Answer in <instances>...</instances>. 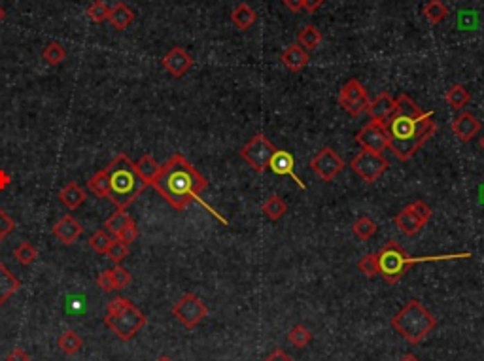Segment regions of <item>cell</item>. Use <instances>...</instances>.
I'll list each match as a JSON object with an SVG mask.
<instances>
[{"instance_id":"30","label":"cell","mask_w":484,"mask_h":361,"mask_svg":"<svg viewBox=\"0 0 484 361\" xmlns=\"http://www.w3.org/2000/svg\"><path fill=\"white\" fill-rule=\"evenodd\" d=\"M424 15L431 25H437L449 15V8H447L443 0H429L428 4L424 6Z\"/></svg>"},{"instance_id":"39","label":"cell","mask_w":484,"mask_h":361,"mask_svg":"<svg viewBox=\"0 0 484 361\" xmlns=\"http://www.w3.org/2000/svg\"><path fill=\"white\" fill-rule=\"evenodd\" d=\"M106 256H108V259H112L116 265H121V261H123L125 257L129 256V246L116 238V240H112L110 248H108V252H106Z\"/></svg>"},{"instance_id":"44","label":"cell","mask_w":484,"mask_h":361,"mask_svg":"<svg viewBox=\"0 0 484 361\" xmlns=\"http://www.w3.org/2000/svg\"><path fill=\"white\" fill-rule=\"evenodd\" d=\"M14 229H15L14 220H12V218H10V215H8L4 210L0 209V235L6 236V235H10V233H12Z\"/></svg>"},{"instance_id":"36","label":"cell","mask_w":484,"mask_h":361,"mask_svg":"<svg viewBox=\"0 0 484 361\" xmlns=\"http://www.w3.org/2000/svg\"><path fill=\"white\" fill-rule=\"evenodd\" d=\"M112 240H114V238L110 236V233H108V231L101 229L89 236V243L87 244H89V248L93 252H97V254H106V252H108V248H110Z\"/></svg>"},{"instance_id":"51","label":"cell","mask_w":484,"mask_h":361,"mask_svg":"<svg viewBox=\"0 0 484 361\" xmlns=\"http://www.w3.org/2000/svg\"><path fill=\"white\" fill-rule=\"evenodd\" d=\"M4 19H6V10H4V8L0 6V23L4 21Z\"/></svg>"},{"instance_id":"48","label":"cell","mask_w":484,"mask_h":361,"mask_svg":"<svg viewBox=\"0 0 484 361\" xmlns=\"http://www.w3.org/2000/svg\"><path fill=\"white\" fill-rule=\"evenodd\" d=\"M322 4H324V0H304L303 10H306V12H316Z\"/></svg>"},{"instance_id":"42","label":"cell","mask_w":484,"mask_h":361,"mask_svg":"<svg viewBox=\"0 0 484 361\" xmlns=\"http://www.w3.org/2000/svg\"><path fill=\"white\" fill-rule=\"evenodd\" d=\"M408 209L413 210V212H415V214L418 215L420 220H422L424 225H426V223H428L429 220H431V215H433L431 209H429L428 204H426V202H424V201L410 202V204H408Z\"/></svg>"},{"instance_id":"26","label":"cell","mask_w":484,"mask_h":361,"mask_svg":"<svg viewBox=\"0 0 484 361\" xmlns=\"http://www.w3.org/2000/svg\"><path fill=\"white\" fill-rule=\"evenodd\" d=\"M57 346H59V350H61L62 354L74 355V354H78L80 350H82L83 340H82V337L76 333V331L69 329V331H64V333H62L61 337L57 339Z\"/></svg>"},{"instance_id":"53","label":"cell","mask_w":484,"mask_h":361,"mask_svg":"<svg viewBox=\"0 0 484 361\" xmlns=\"http://www.w3.org/2000/svg\"><path fill=\"white\" fill-rule=\"evenodd\" d=\"M481 148H483V150H484V137H483V139H481Z\"/></svg>"},{"instance_id":"17","label":"cell","mask_w":484,"mask_h":361,"mask_svg":"<svg viewBox=\"0 0 484 361\" xmlns=\"http://www.w3.org/2000/svg\"><path fill=\"white\" fill-rule=\"evenodd\" d=\"M395 110V98L388 93H381L379 97L369 103L367 106V114L371 121H377V123H384Z\"/></svg>"},{"instance_id":"1","label":"cell","mask_w":484,"mask_h":361,"mask_svg":"<svg viewBox=\"0 0 484 361\" xmlns=\"http://www.w3.org/2000/svg\"><path fill=\"white\" fill-rule=\"evenodd\" d=\"M388 148L399 161H408L437 132L433 112H424L408 95L395 98V110L384 121Z\"/></svg>"},{"instance_id":"25","label":"cell","mask_w":484,"mask_h":361,"mask_svg":"<svg viewBox=\"0 0 484 361\" xmlns=\"http://www.w3.org/2000/svg\"><path fill=\"white\" fill-rule=\"evenodd\" d=\"M87 189L98 199H106L110 193V184H108V173L106 168H101L87 180Z\"/></svg>"},{"instance_id":"47","label":"cell","mask_w":484,"mask_h":361,"mask_svg":"<svg viewBox=\"0 0 484 361\" xmlns=\"http://www.w3.org/2000/svg\"><path fill=\"white\" fill-rule=\"evenodd\" d=\"M282 2L286 4L288 10H291V12H301V10H303L304 0H282Z\"/></svg>"},{"instance_id":"35","label":"cell","mask_w":484,"mask_h":361,"mask_svg":"<svg viewBox=\"0 0 484 361\" xmlns=\"http://www.w3.org/2000/svg\"><path fill=\"white\" fill-rule=\"evenodd\" d=\"M14 257L19 261L21 265H31V263H35L36 261V257H38V250H36L35 246L31 243H19L17 246H15V250H14Z\"/></svg>"},{"instance_id":"15","label":"cell","mask_w":484,"mask_h":361,"mask_svg":"<svg viewBox=\"0 0 484 361\" xmlns=\"http://www.w3.org/2000/svg\"><path fill=\"white\" fill-rule=\"evenodd\" d=\"M82 223L78 222L76 218H72L70 214L62 215L61 220L53 225V236H55L59 243L67 244V246L76 243L78 238L82 236Z\"/></svg>"},{"instance_id":"34","label":"cell","mask_w":484,"mask_h":361,"mask_svg":"<svg viewBox=\"0 0 484 361\" xmlns=\"http://www.w3.org/2000/svg\"><path fill=\"white\" fill-rule=\"evenodd\" d=\"M288 340L295 348H306L312 342V333L304 326H295L290 329Z\"/></svg>"},{"instance_id":"3","label":"cell","mask_w":484,"mask_h":361,"mask_svg":"<svg viewBox=\"0 0 484 361\" xmlns=\"http://www.w3.org/2000/svg\"><path fill=\"white\" fill-rule=\"evenodd\" d=\"M106 173H108V184H110L108 199L119 210H125L129 204H132L137 201V197H140L142 191L148 188L146 182L137 173L135 163L125 153H118L110 161V165L106 167Z\"/></svg>"},{"instance_id":"45","label":"cell","mask_w":484,"mask_h":361,"mask_svg":"<svg viewBox=\"0 0 484 361\" xmlns=\"http://www.w3.org/2000/svg\"><path fill=\"white\" fill-rule=\"evenodd\" d=\"M4 361H31V355H28L23 348H14V350L6 355V360Z\"/></svg>"},{"instance_id":"4","label":"cell","mask_w":484,"mask_h":361,"mask_svg":"<svg viewBox=\"0 0 484 361\" xmlns=\"http://www.w3.org/2000/svg\"><path fill=\"white\" fill-rule=\"evenodd\" d=\"M471 257V254H454V256H426V257H410L401 246L394 240L382 246L381 252L377 254L379 261V274H381L388 284H397L405 272L408 271L410 265L429 263V261H449V259H464Z\"/></svg>"},{"instance_id":"41","label":"cell","mask_w":484,"mask_h":361,"mask_svg":"<svg viewBox=\"0 0 484 361\" xmlns=\"http://www.w3.org/2000/svg\"><path fill=\"white\" fill-rule=\"evenodd\" d=\"M118 240H121L123 244H132V243H137V238H139V227H137V223H135V220H132L127 227H123L121 229V233H119L118 236H116Z\"/></svg>"},{"instance_id":"5","label":"cell","mask_w":484,"mask_h":361,"mask_svg":"<svg viewBox=\"0 0 484 361\" xmlns=\"http://www.w3.org/2000/svg\"><path fill=\"white\" fill-rule=\"evenodd\" d=\"M392 327L410 344H418L435 329L437 318L418 299H410L392 318Z\"/></svg>"},{"instance_id":"49","label":"cell","mask_w":484,"mask_h":361,"mask_svg":"<svg viewBox=\"0 0 484 361\" xmlns=\"http://www.w3.org/2000/svg\"><path fill=\"white\" fill-rule=\"evenodd\" d=\"M10 182H12L10 174L6 170H0V189H6L10 186Z\"/></svg>"},{"instance_id":"24","label":"cell","mask_w":484,"mask_h":361,"mask_svg":"<svg viewBox=\"0 0 484 361\" xmlns=\"http://www.w3.org/2000/svg\"><path fill=\"white\" fill-rule=\"evenodd\" d=\"M231 21L239 30H246L257 21V14L248 6V4H239L231 14Z\"/></svg>"},{"instance_id":"28","label":"cell","mask_w":484,"mask_h":361,"mask_svg":"<svg viewBox=\"0 0 484 361\" xmlns=\"http://www.w3.org/2000/svg\"><path fill=\"white\" fill-rule=\"evenodd\" d=\"M132 222L131 214L127 212V210H116L114 214L106 220V223H104V231H108L110 235L118 236L119 233H121V229L123 227H127L129 223Z\"/></svg>"},{"instance_id":"52","label":"cell","mask_w":484,"mask_h":361,"mask_svg":"<svg viewBox=\"0 0 484 361\" xmlns=\"http://www.w3.org/2000/svg\"><path fill=\"white\" fill-rule=\"evenodd\" d=\"M157 361H173V360H171V358H166V355H161Z\"/></svg>"},{"instance_id":"43","label":"cell","mask_w":484,"mask_h":361,"mask_svg":"<svg viewBox=\"0 0 484 361\" xmlns=\"http://www.w3.org/2000/svg\"><path fill=\"white\" fill-rule=\"evenodd\" d=\"M97 284L101 288V292L104 293H112L116 292V284H114V278H112V269H106L98 274Z\"/></svg>"},{"instance_id":"27","label":"cell","mask_w":484,"mask_h":361,"mask_svg":"<svg viewBox=\"0 0 484 361\" xmlns=\"http://www.w3.org/2000/svg\"><path fill=\"white\" fill-rule=\"evenodd\" d=\"M469 91L465 89L462 84L452 85V87L447 91V95H444V100L449 103V106L452 110H462V108H465L467 103H469Z\"/></svg>"},{"instance_id":"19","label":"cell","mask_w":484,"mask_h":361,"mask_svg":"<svg viewBox=\"0 0 484 361\" xmlns=\"http://www.w3.org/2000/svg\"><path fill=\"white\" fill-rule=\"evenodd\" d=\"M309 61H311L309 51L301 48L299 44H293V46H290V48L284 49L282 63L286 64V69L291 70V72H299V70H303L304 67L309 64Z\"/></svg>"},{"instance_id":"40","label":"cell","mask_w":484,"mask_h":361,"mask_svg":"<svg viewBox=\"0 0 484 361\" xmlns=\"http://www.w3.org/2000/svg\"><path fill=\"white\" fill-rule=\"evenodd\" d=\"M112 278H114V284H116V292H121V290H125L127 285L131 284V272L127 271V269H123L121 265H116L114 269H112Z\"/></svg>"},{"instance_id":"46","label":"cell","mask_w":484,"mask_h":361,"mask_svg":"<svg viewBox=\"0 0 484 361\" xmlns=\"http://www.w3.org/2000/svg\"><path fill=\"white\" fill-rule=\"evenodd\" d=\"M265 361H293V360H291L290 355L286 354L284 350H280V348H278V350H275V352H273V354H270Z\"/></svg>"},{"instance_id":"16","label":"cell","mask_w":484,"mask_h":361,"mask_svg":"<svg viewBox=\"0 0 484 361\" xmlns=\"http://www.w3.org/2000/svg\"><path fill=\"white\" fill-rule=\"evenodd\" d=\"M481 131V121H478L469 112H462L454 121H452V132L456 134L458 140L462 142H471Z\"/></svg>"},{"instance_id":"54","label":"cell","mask_w":484,"mask_h":361,"mask_svg":"<svg viewBox=\"0 0 484 361\" xmlns=\"http://www.w3.org/2000/svg\"><path fill=\"white\" fill-rule=\"evenodd\" d=\"M2 238H4V236H2V235H0V243H2Z\"/></svg>"},{"instance_id":"31","label":"cell","mask_w":484,"mask_h":361,"mask_svg":"<svg viewBox=\"0 0 484 361\" xmlns=\"http://www.w3.org/2000/svg\"><path fill=\"white\" fill-rule=\"evenodd\" d=\"M320 42H322V33L312 25L304 27L297 36V44L306 51H314L320 46Z\"/></svg>"},{"instance_id":"21","label":"cell","mask_w":484,"mask_h":361,"mask_svg":"<svg viewBox=\"0 0 484 361\" xmlns=\"http://www.w3.org/2000/svg\"><path fill=\"white\" fill-rule=\"evenodd\" d=\"M85 199H87V195L78 186L76 182H69V184L59 191V201L69 210L80 209L83 202H85Z\"/></svg>"},{"instance_id":"18","label":"cell","mask_w":484,"mask_h":361,"mask_svg":"<svg viewBox=\"0 0 484 361\" xmlns=\"http://www.w3.org/2000/svg\"><path fill=\"white\" fill-rule=\"evenodd\" d=\"M21 280L14 272L8 269L6 265L0 261V306L6 305L15 293L19 292Z\"/></svg>"},{"instance_id":"33","label":"cell","mask_w":484,"mask_h":361,"mask_svg":"<svg viewBox=\"0 0 484 361\" xmlns=\"http://www.w3.org/2000/svg\"><path fill=\"white\" fill-rule=\"evenodd\" d=\"M42 59L49 64V67H57L67 61V49L62 48L59 42H49L46 48L42 49Z\"/></svg>"},{"instance_id":"12","label":"cell","mask_w":484,"mask_h":361,"mask_svg":"<svg viewBox=\"0 0 484 361\" xmlns=\"http://www.w3.org/2000/svg\"><path fill=\"white\" fill-rule=\"evenodd\" d=\"M356 142L360 144L367 152L382 153L388 148V134L384 129V123H377V121H369L358 134H356Z\"/></svg>"},{"instance_id":"14","label":"cell","mask_w":484,"mask_h":361,"mask_svg":"<svg viewBox=\"0 0 484 361\" xmlns=\"http://www.w3.org/2000/svg\"><path fill=\"white\" fill-rule=\"evenodd\" d=\"M269 168L277 174V176H290V178L295 180V184H297L299 188L306 189L304 182L301 180L297 176V173H295V159H293V155H291L290 152L277 150V152L273 153V157H270Z\"/></svg>"},{"instance_id":"20","label":"cell","mask_w":484,"mask_h":361,"mask_svg":"<svg viewBox=\"0 0 484 361\" xmlns=\"http://www.w3.org/2000/svg\"><path fill=\"white\" fill-rule=\"evenodd\" d=\"M394 223L395 227L401 231V233H405L407 236H415L416 233L424 227V222L413 212V210L408 209V204L401 212H397V215L394 218Z\"/></svg>"},{"instance_id":"32","label":"cell","mask_w":484,"mask_h":361,"mask_svg":"<svg viewBox=\"0 0 484 361\" xmlns=\"http://www.w3.org/2000/svg\"><path fill=\"white\" fill-rule=\"evenodd\" d=\"M377 231H379V225H377L371 218H367V215L358 218L352 225V233L358 236L360 240H369L371 236L377 235Z\"/></svg>"},{"instance_id":"37","label":"cell","mask_w":484,"mask_h":361,"mask_svg":"<svg viewBox=\"0 0 484 361\" xmlns=\"http://www.w3.org/2000/svg\"><path fill=\"white\" fill-rule=\"evenodd\" d=\"M110 15V6L104 0H95L89 8H87V17L93 23H104L108 21Z\"/></svg>"},{"instance_id":"9","label":"cell","mask_w":484,"mask_h":361,"mask_svg":"<svg viewBox=\"0 0 484 361\" xmlns=\"http://www.w3.org/2000/svg\"><path fill=\"white\" fill-rule=\"evenodd\" d=\"M173 316L186 329H195L208 316V306L195 293H186L173 306Z\"/></svg>"},{"instance_id":"23","label":"cell","mask_w":484,"mask_h":361,"mask_svg":"<svg viewBox=\"0 0 484 361\" xmlns=\"http://www.w3.org/2000/svg\"><path fill=\"white\" fill-rule=\"evenodd\" d=\"M135 168H137L140 178L146 182V186H152V182L155 180L157 174H159L161 165L153 159L150 153H146V155H142V157L135 163Z\"/></svg>"},{"instance_id":"7","label":"cell","mask_w":484,"mask_h":361,"mask_svg":"<svg viewBox=\"0 0 484 361\" xmlns=\"http://www.w3.org/2000/svg\"><path fill=\"white\" fill-rule=\"evenodd\" d=\"M390 167V161L382 155V153L374 152H360L352 161H350V168L354 173L360 176L365 184H373L381 178L382 174L386 173V168Z\"/></svg>"},{"instance_id":"38","label":"cell","mask_w":484,"mask_h":361,"mask_svg":"<svg viewBox=\"0 0 484 361\" xmlns=\"http://www.w3.org/2000/svg\"><path fill=\"white\" fill-rule=\"evenodd\" d=\"M358 269H360L367 278L379 276V261H377V254H367L358 261Z\"/></svg>"},{"instance_id":"13","label":"cell","mask_w":484,"mask_h":361,"mask_svg":"<svg viewBox=\"0 0 484 361\" xmlns=\"http://www.w3.org/2000/svg\"><path fill=\"white\" fill-rule=\"evenodd\" d=\"M163 69L174 78H182L186 74L187 70L193 67V59L187 53L186 49L180 48V46H174L165 57H163Z\"/></svg>"},{"instance_id":"2","label":"cell","mask_w":484,"mask_h":361,"mask_svg":"<svg viewBox=\"0 0 484 361\" xmlns=\"http://www.w3.org/2000/svg\"><path fill=\"white\" fill-rule=\"evenodd\" d=\"M152 186L174 210H184L195 201L205 204L199 195L208 188V182L182 153H174L165 165H161L159 174L152 182ZM207 209L216 218H220L223 223H227L222 215L216 214L210 206H207Z\"/></svg>"},{"instance_id":"29","label":"cell","mask_w":484,"mask_h":361,"mask_svg":"<svg viewBox=\"0 0 484 361\" xmlns=\"http://www.w3.org/2000/svg\"><path fill=\"white\" fill-rule=\"evenodd\" d=\"M263 214L267 215L269 220H273V222H278L280 218H282L286 212H288V204L278 197V195H273V197H269L267 201L263 202Z\"/></svg>"},{"instance_id":"22","label":"cell","mask_w":484,"mask_h":361,"mask_svg":"<svg viewBox=\"0 0 484 361\" xmlns=\"http://www.w3.org/2000/svg\"><path fill=\"white\" fill-rule=\"evenodd\" d=\"M135 19V12L131 8L127 6L125 2H116L114 6L110 8V15H108V21L114 25V28L118 30H125L129 27Z\"/></svg>"},{"instance_id":"6","label":"cell","mask_w":484,"mask_h":361,"mask_svg":"<svg viewBox=\"0 0 484 361\" xmlns=\"http://www.w3.org/2000/svg\"><path fill=\"white\" fill-rule=\"evenodd\" d=\"M104 326L110 327L118 339L127 342L135 339L140 329L146 326V316L129 299L116 297L108 303L104 314Z\"/></svg>"},{"instance_id":"11","label":"cell","mask_w":484,"mask_h":361,"mask_svg":"<svg viewBox=\"0 0 484 361\" xmlns=\"http://www.w3.org/2000/svg\"><path fill=\"white\" fill-rule=\"evenodd\" d=\"M311 167L324 182H331L345 168V161L333 148H322L311 159Z\"/></svg>"},{"instance_id":"50","label":"cell","mask_w":484,"mask_h":361,"mask_svg":"<svg viewBox=\"0 0 484 361\" xmlns=\"http://www.w3.org/2000/svg\"><path fill=\"white\" fill-rule=\"evenodd\" d=\"M399 361H420V360H418V358H416L415 354H407V355H403V358Z\"/></svg>"},{"instance_id":"10","label":"cell","mask_w":484,"mask_h":361,"mask_svg":"<svg viewBox=\"0 0 484 361\" xmlns=\"http://www.w3.org/2000/svg\"><path fill=\"white\" fill-rule=\"evenodd\" d=\"M369 103H371V100L367 97L365 87H363L356 78L348 80V82L340 87L339 105L343 106L350 116H354V118H358L363 112H367Z\"/></svg>"},{"instance_id":"8","label":"cell","mask_w":484,"mask_h":361,"mask_svg":"<svg viewBox=\"0 0 484 361\" xmlns=\"http://www.w3.org/2000/svg\"><path fill=\"white\" fill-rule=\"evenodd\" d=\"M275 152H277V148H275V144L265 134H256L246 146L242 148L241 157L256 173L261 174L265 173V168H269V161Z\"/></svg>"}]
</instances>
